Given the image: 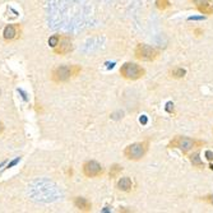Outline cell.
<instances>
[{"instance_id": "cell-20", "label": "cell", "mask_w": 213, "mask_h": 213, "mask_svg": "<svg viewBox=\"0 0 213 213\" xmlns=\"http://www.w3.org/2000/svg\"><path fill=\"white\" fill-rule=\"evenodd\" d=\"M3 130H4V125H3V123L0 121V134L3 133Z\"/></svg>"}, {"instance_id": "cell-2", "label": "cell", "mask_w": 213, "mask_h": 213, "mask_svg": "<svg viewBox=\"0 0 213 213\" xmlns=\"http://www.w3.org/2000/svg\"><path fill=\"white\" fill-rule=\"evenodd\" d=\"M120 74H121L123 78H125L128 80H137V79H139L144 76L146 70L142 67L138 65V64L125 63L120 68Z\"/></svg>"}, {"instance_id": "cell-12", "label": "cell", "mask_w": 213, "mask_h": 213, "mask_svg": "<svg viewBox=\"0 0 213 213\" xmlns=\"http://www.w3.org/2000/svg\"><path fill=\"white\" fill-rule=\"evenodd\" d=\"M189 158H190L191 163H193V166H197V167H204V163L200 161V157H199V153H198V152L193 153V154H191Z\"/></svg>"}, {"instance_id": "cell-11", "label": "cell", "mask_w": 213, "mask_h": 213, "mask_svg": "<svg viewBox=\"0 0 213 213\" xmlns=\"http://www.w3.org/2000/svg\"><path fill=\"white\" fill-rule=\"evenodd\" d=\"M3 36L5 40H13L15 36H17V29L12 24H9L4 28V32H3Z\"/></svg>"}, {"instance_id": "cell-15", "label": "cell", "mask_w": 213, "mask_h": 213, "mask_svg": "<svg viewBox=\"0 0 213 213\" xmlns=\"http://www.w3.org/2000/svg\"><path fill=\"white\" fill-rule=\"evenodd\" d=\"M156 7L159 10H166L170 7V2L168 0H156Z\"/></svg>"}, {"instance_id": "cell-17", "label": "cell", "mask_w": 213, "mask_h": 213, "mask_svg": "<svg viewBox=\"0 0 213 213\" xmlns=\"http://www.w3.org/2000/svg\"><path fill=\"white\" fill-rule=\"evenodd\" d=\"M202 200H204V202H207L208 204L213 206V194H209V195H206V197H203V198H202Z\"/></svg>"}, {"instance_id": "cell-7", "label": "cell", "mask_w": 213, "mask_h": 213, "mask_svg": "<svg viewBox=\"0 0 213 213\" xmlns=\"http://www.w3.org/2000/svg\"><path fill=\"white\" fill-rule=\"evenodd\" d=\"M72 49H73L72 42L68 38H63L61 41H59V44L55 46V52H56V54H60V55H64V54L70 52Z\"/></svg>"}, {"instance_id": "cell-1", "label": "cell", "mask_w": 213, "mask_h": 213, "mask_svg": "<svg viewBox=\"0 0 213 213\" xmlns=\"http://www.w3.org/2000/svg\"><path fill=\"white\" fill-rule=\"evenodd\" d=\"M204 144H206V142H203V141H197V139H193V138H189V137L176 135L175 138L171 139V142L168 143V148H176V150H180L183 153L186 154L189 151H193L194 148H199Z\"/></svg>"}, {"instance_id": "cell-5", "label": "cell", "mask_w": 213, "mask_h": 213, "mask_svg": "<svg viewBox=\"0 0 213 213\" xmlns=\"http://www.w3.org/2000/svg\"><path fill=\"white\" fill-rule=\"evenodd\" d=\"M80 69L78 67H68V65H63L59 67L54 70L52 73V79L55 82H67L72 76H76Z\"/></svg>"}, {"instance_id": "cell-18", "label": "cell", "mask_w": 213, "mask_h": 213, "mask_svg": "<svg viewBox=\"0 0 213 213\" xmlns=\"http://www.w3.org/2000/svg\"><path fill=\"white\" fill-rule=\"evenodd\" d=\"M206 2H211V0H191V3H194L195 5H199V4L206 3Z\"/></svg>"}, {"instance_id": "cell-16", "label": "cell", "mask_w": 213, "mask_h": 213, "mask_svg": "<svg viewBox=\"0 0 213 213\" xmlns=\"http://www.w3.org/2000/svg\"><path fill=\"white\" fill-rule=\"evenodd\" d=\"M59 36H52V37H50L49 38V44H50V46H52V47H55L58 44H59Z\"/></svg>"}, {"instance_id": "cell-19", "label": "cell", "mask_w": 213, "mask_h": 213, "mask_svg": "<svg viewBox=\"0 0 213 213\" xmlns=\"http://www.w3.org/2000/svg\"><path fill=\"white\" fill-rule=\"evenodd\" d=\"M207 156H208V159H213V154H212V152H207Z\"/></svg>"}, {"instance_id": "cell-9", "label": "cell", "mask_w": 213, "mask_h": 213, "mask_svg": "<svg viewBox=\"0 0 213 213\" xmlns=\"http://www.w3.org/2000/svg\"><path fill=\"white\" fill-rule=\"evenodd\" d=\"M116 188L121 191H130L133 188V183L130 177H121L119 179V181L116 183Z\"/></svg>"}, {"instance_id": "cell-13", "label": "cell", "mask_w": 213, "mask_h": 213, "mask_svg": "<svg viewBox=\"0 0 213 213\" xmlns=\"http://www.w3.org/2000/svg\"><path fill=\"white\" fill-rule=\"evenodd\" d=\"M123 171V167L120 166V165H114V166H111V168H110V177L111 179H114V177H118L119 176V174Z\"/></svg>"}, {"instance_id": "cell-4", "label": "cell", "mask_w": 213, "mask_h": 213, "mask_svg": "<svg viewBox=\"0 0 213 213\" xmlns=\"http://www.w3.org/2000/svg\"><path fill=\"white\" fill-rule=\"evenodd\" d=\"M134 55L138 60H142V61H153L157 59L158 56V50L150 46V45H146V44H139L135 47L134 51Z\"/></svg>"}, {"instance_id": "cell-10", "label": "cell", "mask_w": 213, "mask_h": 213, "mask_svg": "<svg viewBox=\"0 0 213 213\" xmlns=\"http://www.w3.org/2000/svg\"><path fill=\"white\" fill-rule=\"evenodd\" d=\"M197 9L202 14H207V15L213 14V5L209 2H206V3H202V4L197 5Z\"/></svg>"}, {"instance_id": "cell-6", "label": "cell", "mask_w": 213, "mask_h": 213, "mask_svg": "<svg viewBox=\"0 0 213 213\" xmlns=\"http://www.w3.org/2000/svg\"><path fill=\"white\" fill-rule=\"evenodd\" d=\"M83 174L87 177H97L103 174V168L97 161H87L83 165Z\"/></svg>"}, {"instance_id": "cell-14", "label": "cell", "mask_w": 213, "mask_h": 213, "mask_svg": "<svg viewBox=\"0 0 213 213\" xmlns=\"http://www.w3.org/2000/svg\"><path fill=\"white\" fill-rule=\"evenodd\" d=\"M185 74H186V70L183 68H176L171 72V76L174 78H183V77H185Z\"/></svg>"}, {"instance_id": "cell-8", "label": "cell", "mask_w": 213, "mask_h": 213, "mask_svg": "<svg viewBox=\"0 0 213 213\" xmlns=\"http://www.w3.org/2000/svg\"><path fill=\"white\" fill-rule=\"evenodd\" d=\"M74 206H76L78 209L86 211V212L91 211V208H92V204L89 203V202L86 198H82V197H77L76 199H74Z\"/></svg>"}, {"instance_id": "cell-3", "label": "cell", "mask_w": 213, "mask_h": 213, "mask_svg": "<svg viewBox=\"0 0 213 213\" xmlns=\"http://www.w3.org/2000/svg\"><path fill=\"white\" fill-rule=\"evenodd\" d=\"M148 150V144L147 143H133L130 146H128L124 150V156L125 158L130 159V161H138L144 157Z\"/></svg>"}]
</instances>
